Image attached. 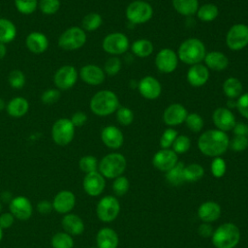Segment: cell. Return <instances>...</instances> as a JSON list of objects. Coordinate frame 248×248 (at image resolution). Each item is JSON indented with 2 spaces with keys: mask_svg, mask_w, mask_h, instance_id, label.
<instances>
[{
  "mask_svg": "<svg viewBox=\"0 0 248 248\" xmlns=\"http://www.w3.org/2000/svg\"><path fill=\"white\" fill-rule=\"evenodd\" d=\"M228 135L218 129H211L203 132L198 140L200 151L208 157H219L229 148Z\"/></svg>",
  "mask_w": 248,
  "mask_h": 248,
  "instance_id": "6da1fadb",
  "label": "cell"
},
{
  "mask_svg": "<svg viewBox=\"0 0 248 248\" xmlns=\"http://www.w3.org/2000/svg\"><path fill=\"white\" fill-rule=\"evenodd\" d=\"M117 95L108 89L96 92L89 102L90 110L98 116H108L112 114L119 108Z\"/></svg>",
  "mask_w": 248,
  "mask_h": 248,
  "instance_id": "7a4b0ae2",
  "label": "cell"
},
{
  "mask_svg": "<svg viewBox=\"0 0 248 248\" xmlns=\"http://www.w3.org/2000/svg\"><path fill=\"white\" fill-rule=\"evenodd\" d=\"M205 54L204 44L197 38H189L183 41L177 49L178 59L191 66L203 61Z\"/></svg>",
  "mask_w": 248,
  "mask_h": 248,
  "instance_id": "3957f363",
  "label": "cell"
},
{
  "mask_svg": "<svg viewBox=\"0 0 248 248\" xmlns=\"http://www.w3.org/2000/svg\"><path fill=\"white\" fill-rule=\"evenodd\" d=\"M212 243L216 248H234L240 239V232L233 223H224L212 233Z\"/></svg>",
  "mask_w": 248,
  "mask_h": 248,
  "instance_id": "277c9868",
  "label": "cell"
},
{
  "mask_svg": "<svg viewBox=\"0 0 248 248\" xmlns=\"http://www.w3.org/2000/svg\"><path fill=\"white\" fill-rule=\"evenodd\" d=\"M127 166L126 158L120 153H109L99 162V172L106 178H116L120 176Z\"/></svg>",
  "mask_w": 248,
  "mask_h": 248,
  "instance_id": "5b68a950",
  "label": "cell"
},
{
  "mask_svg": "<svg viewBox=\"0 0 248 248\" xmlns=\"http://www.w3.org/2000/svg\"><path fill=\"white\" fill-rule=\"evenodd\" d=\"M86 40V33L81 27L72 26L61 33L57 44L63 50L73 51L82 47L85 45Z\"/></svg>",
  "mask_w": 248,
  "mask_h": 248,
  "instance_id": "8992f818",
  "label": "cell"
},
{
  "mask_svg": "<svg viewBox=\"0 0 248 248\" xmlns=\"http://www.w3.org/2000/svg\"><path fill=\"white\" fill-rule=\"evenodd\" d=\"M125 16L131 23L142 24L151 19L153 16V8L144 0H135L127 6Z\"/></svg>",
  "mask_w": 248,
  "mask_h": 248,
  "instance_id": "52a82bcc",
  "label": "cell"
},
{
  "mask_svg": "<svg viewBox=\"0 0 248 248\" xmlns=\"http://www.w3.org/2000/svg\"><path fill=\"white\" fill-rule=\"evenodd\" d=\"M75 129L69 118H59L52 124L50 131L51 139L57 145H68L75 137Z\"/></svg>",
  "mask_w": 248,
  "mask_h": 248,
  "instance_id": "ba28073f",
  "label": "cell"
},
{
  "mask_svg": "<svg viewBox=\"0 0 248 248\" xmlns=\"http://www.w3.org/2000/svg\"><path fill=\"white\" fill-rule=\"evenodd\" d=\"M226 45L233 51L246 47L248 46V25L236 23L231 26L226 34Z\"/></svg>",
  "mask_w": 248,
  "mask_h": 248,
  "instance_id": "9c48e42d",
  "label": "cell"
},
{
  "mask_svg": "<svg viewBox=\"0 0 248 248\" xmlns=\"http://www.w3.org/2000/svg\"><path fill=\"white\" fill-rule=\"evenodd\" d=\"M102 47L107 53L112 56H117L128 50L129 39L124 33L112 32L104 38Z\"/></svg>",
  "mask_w": 248,
  "mask_h": 248,
  "instance_id": "30bf717a",
  "label": "cell"
},
{
  "mask_svg": "<svg viewBox=\"0 0 248 248\" xmlns=\"http://www.w3.org/2000/svg\"><path fill=\"white\" fill-rule=\"evenodd\" d=\"M78 78V70L73 65H64L54 73L53 83L58 90L66 91L76 84Z\"/></svg>",
  "mask_w": 248,
  "mask_h": 248,
  "instance_id": "8fae6325",
  "label": "cell"
},
{
  "mask_svg": "<svg viewBox=\"0 0 248 248\" xmlns=\"http://www.w3.org/2000/svg\"><path fill=\"white\" fill-rule=\"evenodd\" d=\"M120 204L118 200L113 196H106L102 198L96 207L98 218L103 222H111L118 216Z\"/></svg>",
  "mask_w": 248,
  "mask_h": 248,
  "instance_id": "7c38bea8",
  "label": "cell"
},
{
  "mask_svg": "<svg viewBox=\"0 0 248 248\" xmlns=\"http://www.w3.org/2000/svg\"><path fill=\"white\" fill-rule=\"evenodd\" d=\"M177 53L171 48L165 47L159 50L155 57V66L156 68L165 74L172 73L178 64Z\"/></svg>",
  "mask_w": 248,
  "mask_h": 248,
  "instance_id": "4fadbf2b",
  "label": "cell"
},
{
  "mask_svg": "<svg viewBox=\"0 0 248 248\" xmlns=\"http://www.w3.org/2000/svg\"><path fill=\"white\" fill-rule=\"evenodd\" d=\"M10 211L15 218L25 221L28 220L33 213V206L30 200L24 196H17L13 198L9 203Z\"/></svg>",
  "mask_w": 248,
  "mask_h": 248,
  "instance_id": "5bb4252c",
  "label": "cell"
},
{
  "mask_svg": "<svg viewBox=\"0 0 248 248\" xmlns=\"http://www.w3.org/2000/svg\"><path fill=\"white\" fill-rule=\"evenodd\" d=\"M187 115H188V111L186 108L179 103H174V104H170L164 110L163 121L166 125L170 127H173L185 122Z\"/></svg>",
  "mask_w": 248,
  "mask_h": 248,
  "instance_id": "9a60e30c",
  "label": "cell"
},
{
  "mask_svg": "<svg viewBox=\"0 0 248 248\" xmlns=\"http://www.w3.org/2000/svg\"><path fill=\"white\" fill-rule=\"evenodd\" d=\"M78 76L83 82L89 85H100L106 78L104 70L96 64H86L82 66L78 72Z\"/></svg>",
  "mask_w": 248,
  "mask_h": 248,
  "instance_id": "2e32d148",
  "label": "cell"
},
{
  "mask_svg": "<svg viewBox=\"0 0 248 248\" xmlns=\"http://www.w3.org/2000/svg\"><path fill=\"white\" fill-rule=\"evenodd\" d=\"M140 94L147 100H156L160 97L162 92V85L160 81L151 76L142 78L138 84Z\"/></svg>",
  "mask_w": 248,
  "mask_h": 248,
  "instance_id": "e0dca14e",
  "label": "cell"
},
{
  "mask_svg": "<svg viewBox=\"0 0 248 248\" xmlns=\"http://www.w3.org/2000/svg\"><path fill=\"white\" fill-rule=\"evenodd\" d=\"M212 121L218 130L225 133L232 130L236 123L234 114L228 108H217L212 113Z\"/></svg>",
  "mask_w": 248,
  "mask_h": 248,
  "instance_id": "ac0fdd59",
  "label": "cell"
},
{
  "mask_svg": "<svg viewBox=\"0 0 248 248\" xmlns=\"http://www.w3.org/2000/svg\"><path fill=\"white\" fill-rule=\"evenodd\" d=\"M178 162L177 154L172 149H161L157 151L152 159L153 166L161 170L167 172L173 168Z\"/></svg>",
  "mask_w": 248,
  "mask_h": 248,
  "instance_id": "d6986e66",
  "label": "cell"
},
{
  "mask_svg": "<svg viewBox=\"0 0 248 248\" xmlns=\"http://www.w3.org/2000/svg\"><path fill=\"white\" fill-rule=\"evenodd\" d=\"M82 186L87 195L91 197H97L102 194L105 189V177L97 170L86 173L82 181Z\"/></svg>",
  "mask_w": 248,
  "mask_h": 248,
  "instance_id": "ffe728a7",
  "label": "cell"
},
{
  "mask_svg": "<svg viewBox=\"0 0 248 248\" xmlns=\"http://www.w3.org/2000/svg\"><path fill=\"white\" fill-rule=\"evenodd\" d=\"M75 204L76 196L69 190H62L58 192L52 201L53 209L60 214L70 213V211L75 207Z\"/></svg>",
  "mask_w": 248,
  "mask_h": 248,
  "instance_id": "44dd1931",
  "label": "cell"
},
{
  "mask_svg": "<svg viewBox=\"0 0 248 248\" xmlns=\"http://www.w3.org/2000/svg\"><path fill=\"white\" fill-rule=\"evenodd\" d=\"M101 140L103 143L111 149H117L124 142L123 133L119 128L113 125L106 126L101 131Z\"/></svg>",
  "mask_w": 248,
  "mask_h": 248,
  "instance_id": "7402d4cb",
  "label": "cell"
},
{
  "mask_svg": "<svg viewBox=\"0 0 248 248\" xmlns=\"http://www.w3.org/2000/svg\"><path fill=\"white\" fill-rule=\"evenodd\" d=\"M186 78L192 86L201 87L207 82L209 78V70L202 63L192 65L187 71Z\"/></svg>",
  "mask_w": 248,
  "mask_h": 248,
  "instance_id": "603a6c76",
  "label": "cell"
},
{
  "mask_svg": "<svg viewBox=\"0 0 248 248\" xmlns=\"http://www.w3.org/2000/svg\"><path fill=\"white\" fill-rule=\"evenodd\" d=\"M25 45L29 51L35 54L44 53L48 47L47 37L39 31L29 33L25 39Z\"/></svg>",
  "mask_w": 248,
  "mask_h": 248,
  "instance_id": "cb8c5ba5",
  "label": "cell"
},
{
  "mask_svg": "<svg viewBox=\"0 0 248 248\" xmlns=\"http://www.w3.org/2000/svg\"><path fill=\"white\" fill-rule=\"evenodd\" d=\"M62 227L65 232L71 235H79L84 231V223L82 219L74 213H67L62 219Z\"/></svg>",
  "mask_w": 248,
  "mask_h": 248,
  "instance_id": "d4e9b609",
  "label": "cell"
},
{
  "mask_svg": "<svg viewBox=\"0 0 248 248\" xmlns=\"http://www.w3.org/2000/svg\"><path fill=\"white\" fill-rule=\"evenodd\" d=\"M198 215L204 223H210L216 221L221 215V207L215 202H205L201 204L198 209Z\"/></svg>",
  "mask_w": 248,
  "mask_h": 248,
  "instance_id": "484cf974",
  "label": "cell"
},
{
  "mask_svg": "<svg viewBox=\"0 0 248 248\" xmlns=\"http://www.w3.org/2000/svg\"><path fill=\"white\" fill-rule=\"evenodd\" d=\"M203 61L208 70L210 69L213 71H223L229 66V58L227 55L217 50L207 52Z\"/></svg>",
  "mask_w": 248,
  "mask_h": 248,
  "instance_id": "4316f807",
  "label": "cell"
},
{
  "mask_svg": "<svg viewBox=\"0 0 248 248\" xmlns=\"http://www.w3.org/2000/svg\"><path fill=\"white\" fill-rule=\"evenodd\" d=\"M7 113L15 118H19L24 116L29 110L28 101L20 96L14 97L6 105Z\"/></svg>",
  "mask_w": 248,
  "mask_h": 248,
  "instance_id": "83f0119b",
  "label": "cell"
},
{
  "mask_svg": "<svg viewBox=\"0 0 248 248\" xmlns=\"http://www.w3.org/2000/svg\"><path fill=\"white\" fill-rule=\"evenodd\" d=\"M96 242L98 248H117L118 235L114 230L103 228L97 233Z\"/></svg>",
  "mask_w": 248,
  "mask_h": 248,
  "instance_id": "f1b7e54d",
  "label": "cell"
},
{
  "mask_svg": "<svg viewBox=\"0 0 248 248\" xmlns=\"http://www.w3.org/2000/svg\"><path fill=\"white\" fill-rule=\"evenodd\" d=\"M242 89L241 81L233 77L226 78L223 83V92L229 100L237 99L242 94Z\"/></svg>",
  "mask_w": 248,
  "mask_h": 248,
  "instance_id": "f546056e",
  "label": "cell"
},
{
  "mask_svg": "<svg viewBox=\"0 0 248 248\" xmlns=\"http://www.w3.org/2000/svg\"><path fill=\"white\" fill-rule=\"evenodd\" d=\"M16 36V27L15 23L6 17H0V43L9 44L15 40Z\"/></svg>",
  "mask_w": 248,
  "mask_h": 248,
  "instance_id": "4dcf8cb0",
  "label": "cell"
},
{
  "mask_svg": "<svg viewBox=\"0 0 248 248\" xmlns=\"http://www.w3.org/2000/svg\"><path fill=\"white\" fill-rule=\"evenodd\" d=\"M173 9L182 16H190L197 13L199 9V0H171Z\"/></svg>",
  "mask_w": 248,
  "mask_h": 248,
  "instance_id": "1f68e13d",
  "label": "cell"
},
{
  "mask_svg": "<svg viewBox=\"0 0 248 248\" xmlns=\"http://www.w3.org/2000/svg\"><path fill=\"white\" fill-rule=\"evenodd\" d=\"M131 49L136 56L140 58H145L153 52L154 46L151 41L147 39H139L132 44Z\"/></svg>",
  "mask_w": 248,
  "mask_h": 248,
  "instance_id": "d6a6232c",
  "label": "cell"
},
{
  "mask_svg": "<svg viewBox=\"0 0 248 248\" xmlns=\"http://www.w3.org/2000/svg\"><path fill=\"white\" fill-rule=\"evenodd\" d=\"M196 14L201 21L211 22L217 18L219 15V9L215 4L206 3L199 7Z\"/></svg>",
  "mask_w": 248,
  "mask_h": 248,
  "instance_id": "836d02e7",
  "label": "cell"
},
{
  "mask_svg": "<svg viewBox=\"0 0 248 248\" xmlns=\"http://www.w3.org/2000/svg\"><path fill=\"white\" fill-rule=\"evenodd\" d=\"M184 164L182 162H177V164L171 168L170 170L166 172V179L172 186H179L183 182L184 179Z\"/></svg>",
  "mask_w": 248,
  "mask_h": 248,
  "instance_id": "e575fe53",
  "label": "cell"
},
{
  "mask_svg": "<svg viewBox=\"0 0 248 248\" xmlns=\"http://www.w3.org/2000/svg\"><path fill=\"white\" fill-rule=\"evenodd\" d=\"M102 23H103V18L101 15L98 13L92 12L83 16L81 20V28L84 31L92 32L100 28Z\"/></svg>",
  "mask_w": 248,
  "mask_h": 248,
  "instance_id": "d590c367",
  "label": "cell"
},
{
  "mask_svg": "<svg viewBox=\"0 0 248 248\" xmlns=\"http://www.w3.org/2000/svg\"><path fill=\"white\" fill-rule=\"evenodd\" d=\"M52 248H73L74 239L71 234L65 232H58L51 237Z\"/></svg>",
  "mask_w": 248,
  "mask_h": 248,
  "instance_id": "8d00e7d4",
  "label": "cell"
},
{
  "mask_svg": "<svg viewBox=\"0 0 248 248\" xmlns=\"http://www.w3.org/2000/svg\"><path fill=\"white\" fill-rule=\"evenodd\" d=\"M204 174L203 168L196 163L184 167V179L188 182H195L200 180Z\"/></svg>",
  "mask_w": 248,
  "mask_h": 248,
  "instance_id": "74e56055",
  "label": "cell"
},
{
  "mask_svg": "<svg viewBox=\"0 0 248 248\" xmlns=\"http://www.w3.org/2000/svg\"><path fill=\"white\" fill-rule=\"evenodd\" d=\"M98 166H99V163L97 158L92 155H85L81 157L78 161V167L80 170L85 173L96 171L98 169Z\"/></svg>",
  "mask_w": 248,
  "mask_h": 248,
  "instance_id": "f35d334b",
  "label": "cell"
},
{
  "mask_svg": "<svg viewBox=\"0 0 248 248\" xmlns=\"http://www.w3.org/2000/svg\"><path fill=\"white\" fill-rule=\"evenodd\" d=\"M60 0H40L38 8L41 13L46 16H51L56 14L60 9Z\"/></svg>",
  "mask_w": 248,
  "mask_h": 248,
  "instance_id": "ab89813d",
  "label": "cell"
},
{
  "mask_svg": "<svg viewBox=\"0 0 248 248\" xmlns=\"http://www.w3.org/2000/svg\"><path fill=\"white\" fill-rule=\"evenodd\" d=\"M25 75L20 70H13L8 76V82L14 89H21L25 85Z\"/></svg>",
  "mask_w": 248,
  "mask_h": 248,
  "instance_id": "60d3db41",
  "label": "cell"
},
{
  "mask_svg": "<svg viewBox=\"0 0 248 248\" xmlns=\"http://www.w3.org/2000/svg\"><path fill=\"white\" fill-rule=\"evenodd\" d=\"M38 0H15L16 10L22 15H31L38 8Z\"/></svg>",
  "mask_w": 248,
  "mask_h": 248,
  "instance_id": "b9f144b4",
  "label": "cell"
},
{
  "mask_svg": "<svg viewBox=\"0 0 248 248\" xmlns=\"http://www.w3.org/2000/svg\"><path fill=\"white\" fill-rule=\"evenodd\" d=\"M115 113H116L117 122L123 126H128L132 124V122L134 121V118H135L134 112L131 108L127 107H119L115 111Z\"/></svg>",
  "mask_w": 248,
  "mask_h": 248,
  "instance_id": "7bdbcfd3",
  "label": "cell"
},
{
  "mask_svg": "<svg viewBox=\"0 0 248 248\" xmlns=\"http://www.w3.org/2000/svg\"><path fill=\"white\" fill-rule=\"evenodd\" d=\"M185 123H186V126L188 127V129L194 133H198V132L202 131V129L203 128V124H204L202 117L196 112L188 113V115L185 119Z\"/></svg>",
  "mask_w": 248,
  "mask_h": 248,
  "instance_id": "ee69618b",
  "label": "cell"
},
{
  "mask_svg": "<svg viewBox=\"0 0 248 248\" xmlns=\"http://www.w3.org/2000/svg\"><path fill=\"white\" fill-rule=\"evenodd\" d=\"M121 66H122L121 60L117 56H111L108 58L107 61L105 62L103 70L106 75L112 77V76H116L119 73V71L121 70Z\"/></svg>",
  "mask_w": 248,
  "mask_h": 248,
  "instance_id": "f6af8a7d",
  "label": "cell"
},
{
  "mask_svg": "<svg viewBox=\"0 0 248 248\" xmlns=\"http://www.w3.org/2000/svg\"><path fill=\"white\" fill-rule=\"evenodd\" d=\"M171 146H172V150L176 154H182L189 150L191 146V140L185 135H178Z\"/></svg>",
  "mask_w": 248,
  "mask_h": 248,
  "instance_id": "bcb514c9",
  "label": "cell"
},
{
  "mask_svg": "<svg viewBox=\"0 0 248 248\" xmlns=\"http://www.w3.org/2000/svg\"><path fill=\"white\" fill-rule=\"evenodd\" d=\"M177 136H178V133L173 128L166 129L163 132V134H162V136L160 138V141H159L160 142V146L162 147V149L170 148L172 145V143L175 140V139L177 138Z\"/></svg>",
  "mask_w": 248,
  "mask_h": 248,
  "instance_id": "7dc6e473",
  "label": "cell"
},
{
  "mask_svg": "<svg viewBox=\"0 0 248 248\" xmlns=\"http://www.w3.org/2000/svg\"><path fill=\"white\" fill-rule=\"evenodd\" d=\"M229 147L235 152H241L248 147V137L234 136L229 142Z\"/></svg>",
  "mask_w": 248,
  "mask_h": 248,
  "instance_id": "c3c4849f",
  "label": "cell"
},
{
  "mask_svg": "<svg viewBox=\"0 0 248 248\" xmlns=\"http://www.w3.org/2000/svg\"><path fill=\"white\" fill-rule=\"evenodd\" d=\"M112 190L117 196H123L129 190V180L125 176H118L114 179Z\"/></svg>",
  "mask_w": 248,
  "mask_h": 248,
  "instance_id": "681fc988",
  "label": "cell"
},
{
  "mask_svg": "<svg viewBox=\"0 0 248 248\" xmlns=\"http://www.w3.org/2000/svg\"><path fill=\"white\" fill-rule=\"evenodd\" d=\"M61 93L57 88H49L43 92L41 96V101L45 105H52L60 99Z\"/></svg>",
  "mask_w": 248,
  "mask_h": 248,
  "instance_id": "f907efd6",
  "label": "cell"
},
{
  "mask_svg": "<svg viewBox=\"0 0 248 248\" xmlns=\"http://www.w3.org/2000/svg\"><path fill=\"white\" fill-rule=\"evenodd\" d=\"M211 172L215 177H222L226 172V163L220 157H215L211 163Z\"/></svg>",
  "mask_w": 248,
  "mask_h": 248,
  "instance_id": "816d5d0a",
  "label": "cell"
},
{
  "mask_svg": "<svg viewBox=\"0 0 248 248\" xmlns=\"http://www.w3.org/2000/svg\"><path fill=\"white\" fill-rule=\"evenodd\" d=\"M238 112L241 116L248 119V92L241 94L237 100L235 105Z\"/></svg>",
  "mask_w": 248,
  "mask_h": 248,
  "instance_id": "f5cc1de1",
  "label": "cell"
},
{
  "mask_svg": "<svg viewBox=\"0 0 248 248\" xmlns=\"http://www.w3.org/2000/svg\"><path fill=\"white\" fill-rule=\"evenodd\" d=\"M70 120H71V122L73 123V125L75 126V128H76V127H81V126H83V125L86 123V121H87V115H86L83 111L78 110V111H76V112L72 115V117L70 118Z\"/></svg>",
  "mask_w": 248,
  "mask_h": 248,
  "instance_id": "db71d44e",
  "label": "cell"
},
{
  "mask_svg": "<svg viewBox=\"0 0 248 248\" xmlns=\"http://www.w3.org/2000/svg\"><path fill=\"white\" fill-rule=\"evenodd\" d=\"M15 222V216L11 212H5L0 214V228L9 229L13 226Z\"/></svg>",
  "mask_w": 248,
  "mask_h": 248,
  "instance_id": "11a10c76",
  "label": "cell"
},
{
  "mask_svg": "<svg viewBox=\"0 0 248 248\" xmlns=\"http://www.w3.org/2000/svg\"><path fill=\"white\" fill-rule=\"evenodd\" d=\"M53 209V206H52V202H50L49 201H46V200H43L41 202H38L37 204V210L38 212H40L41 214H49Z\"/></svg>",
  "mask_w": 248,
  "mask_h": 248,
  "instance_id": "9f6ffc18",
  "label": "cell"
},
{
  "mask_svg": "<svg viewBox=\"0 0 248 248\" xmlns=\"http://www.w3.org/2000/svg\"><path fill=\"white\" fill-rule=\"evenodd\" d=\"M232 132L234 136H243L248 137V125L242 122H236L234 127L232 128Z\"/></svg>",
  "mask_w": 248,
  "mask_h": 248,
  "instance_id": "6f0895ef",
  "label": "cell"
},
{
  "mask_svg": "<svg viewBox=\"0 0 248 248\" xmlns=\"http://www.w3.org/2000/svg\"><path fill=\"white\" fill-rule=\"evenodd\" d=\"M213 228L211 225H209L208 223H203L202 225H200L199 229H198V232L200 235L203 236V237H208L210 235H212L213 233Z\"/></svg>",
  "mask_w": 248,
  "mask_h": 248,
  "instance_id": "680465c9",
  "label": "cell"
},
{
  "mask_svg": "<svg viewBox=\"0 0 248 248\" xmlns=\"http://www.w3.org/2000/svg\"><path fill=\"white\" fill-rule=\"evenodd\" d=\"M13 195H12V193L11 192H9V191H4V192H2L1 193V195H0V200L3 202H9L10 203V202L13 200Z\"/></svg>",
  "mask_w": 248,
  "mask_h": 248,
  "instance_id": "91938a15",
  "label": "cell"
},
{
  "mask_svg": "<svg viewBox=\"0 0 248 248\" xmlns=\"http://www.w3.org/2000/svg\"><path fill=\"white\" fill-rule=\"evenodd\" d=\"M7 54V47L5 44L0 43V60H2Z\"/></svg>",
  "mask_w": 248,
  "mask_h": 248,
  "instance_id": "94428289",
  "label": "cell"
},
{
  "mask_svg": "<svg viewBox=\"0 0 248 248\" xmlns=\"http://www.w3.org/2000/svg\"><path fill=\"white\" fill-rule=\"evenodd\" d=\"M6 103H5V101L0 97V110H3L4 108H6Z\"/></svg>",
  "mask_w": 248,
  "mask_h": 248,
  "instance_id": "6125c7cd",
  "label": "cell"
},
{
  "mask_svg": "<svg viewBox=\"0 0 248 248\" xmlns=\"http://www.w3.org/2000/svg\"><path fill=\"white\" fill-rule=\"evenodd\" d=\"M2 238H3V230L0 228V241L2 240Z\"/></svg>",
  "mask_w": 248,
  "mask_h": 248,
  "instance_id": "be15d7a7",
  "label": "cell"
},
{
  "mask_svg": "<svg viewBox=\"0 0 248 248\" xmlns=\"http://www.w3.org/2000/svg\"><path fill=\"white\" fill-rule=\"evenodd\" d=\"M1 210H2V204H1V202H0V212H1Z\"/></svg>",
  "mask_w": 248,
  "mask_h": 248,
  "instance_id": "e7e4bbea",
  "label": "cell"
},
{
  "mask_svg": "<svg viewBox=\"0 0 248 248\" xmlns=\"http://www.w3.org/2000/svg\"><path fill=\"white\" fill-rule=\"evenodd\" d=\"M89 248H98V247H89Z\"/></svg>",
  "mask_w": 248,
  "mask_h": 248,
  "instance_id": "03108f58",
  "label": "cell"
},
{
  "mask_svg": "<svg viewBox=\"0 0 248 248\" xmlns=\"http://www.w3.org/2000/svg\"><path fill=\"white\" fill-rule=\"evenodd\" d=\"M144 1H149V0H144Z\"/></svg>",
  "mask_w": 248,
  "mask_h": 248,
  "instance_id": "003e7915",
  "label": "cell"
}]
</instances>
